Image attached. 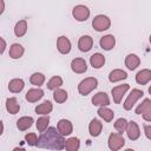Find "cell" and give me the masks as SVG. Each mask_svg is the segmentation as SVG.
<instances>
[{
	"mask_svg": "<svg viewBox=\"0 0 151 151\" xmlns=\"http://www.w3.org/2000/svg\"><path fill=\"white\" fill-rule=\"evenodd\" d=\"M37 146L39 149H50V150H61L65 149L64 136L55 127H47L38 138Z\"/></svg>",
	"mask_w": 151,
	"mask_h": 151,
	"instance_id": "cell-1",
	"label": "cell"
},
{
	"mask_svg": "<svg viewBox=\"0 0 151 151\" xmlns=\"http://www.w3.org/2000/svg\"><path fill=\"white\" fill-rule=\"evenodd\" d=\"M98 86V80L94 77H87L84 80H81L78 85V91L81 96H87L90 92H92Z\"/></svg>",
	"mask_w": 151,
	"mask_h": 151,
	"instance_id": "cell-2",
	"label": "cell"
},
{
	"mask_svg": "<svg viewBox=\"0 0 151 151\" xmlns=\"http://www.w3.org/2000/svg\"><path fill=\"white\" fill-rule=\"evenodd\" d=\"M92 26L97 32H103L110 28L111 26V20L109 17L104 15V14H99L97 17H94V19L92 20Z\"/></svg>",
	"mask_w": 151,
	"mask_h": 151,
	"instance_id": "cell-3",
	"label": "cell"
},
{
	"mask_svg": "<svg viewBox=\"0 0 151 151\" xmlns=\"http://www.w3.org/2000/svg\"><path fill=\"white\" fill-rule=\"evenodd\" d=\"M107 144H109L110 150L117 151V150H120L125 145V139H124V137L122 136L120 132L119 133H111L109 136Z\"/></svg>",
	"mask_w": 151,
	"mask_h": 151,
	"instance_id": "cell-4",
	"label": "cell"
},
{
	"mask_svg": "<svg viewBox=\"0 0 151 151\" xmlns=\"http://www.w3.org/2000/svg\"><path fill=\"white\" fill-rule=\"evenodd\" d=\"M143 94H144V92H143L142 90H139V88H133V90L130 92V94L127 96L126 100L124 101V105H123V106H124V110H126V111L131 110V109L133 107V105L136 104V101L143 97Z\"/></svg>",
	"mask_w": 151,
	"mask_h": 151,
	"instance_id": "cell-5",
	"label": "cell"
},
{
	"mask_svg": "<svg viewBox=\"0 0 151 151\" xmlns=\"http://www.w3.org/2000/svg\"><path fill=\"white\" fill-rule=\"evenodd\" d=\"M72 15L77 21H86L90 17V9L85 5H77L72 9Z\"/></svg>",
	"mask_w": 151,
	"mask_h": 151,
	"instance_id": "cell-6",
	"label": "cell"
},
{
	"mask_svg": "<svg viewBox=\"0 0 151 151\" xmlns=\"http://www.w3.org/2000/svg\"><path fill=\"white\" fill-rule=\"evenodd\" d=\"M129 88H130V85L129 84H123V85H118V86L113 87L112 91H111L112 97H113V101L116 104H120V101L123 99V96L127 92Z\"/></svg>",
	"mask_w": 151,
	"mask_h": 151,
	"instance_id": "cell-7",
	"label": "cell"
},
{
	"mask_svg": "<svg viewBox=\"0 0 151 151\" xmlns=\"http://www.w3.org/2000/svg\"><path fill=\"white\" fill-rule=\"evenodd\" d=\"M126 133H127V137L130 140H137L140 136V130H139L138 124L133 120L129 122L127 127H126Z\"/></svg>",
	"mask_w": 151,
	"mask_h": 151,
	"instance_id": "cell-8",
	"label": "cell"
},
{
	"mask_svg": "<svg viewBox=\"0 0 151 151\" xmlns=\"http://www.w3.org/2000/svg\"><path fill=\"white\" fill-rule=\"evenodd\" d=\"M57 48L61 54H67L71 51V41L68 40L67 37L60 35L57 40Z\"/></svg>",
	"mask_w": 151,
	"mask_h": 151,
	"instance_id": "cell-9",
	"label": "cell"
},
{
	"mask_svg": "<svg viewBox=\"0 0 151 151\" xmlns=\"http://www.w3.org/2000/svg\"><path fill=\"white\" fill-rule=\"evenodd\" d=\"M71 68L74 73H85L87 71V64L83 58H76L71 61Z\"/></svg>",
	"mask_w": 151,
	"mask_h": 151,
	"instance_id": "cell-10",
	"label": "cell"
},
{
	"mask_svg": "<svg viewBox=\"0 0 151 151\" xmlns=\"http://www.w3.org/2000/svg\"><path fill=\"white\" fill-rule=\"evenodd\" d=\"M57 129L63 136H70L73 131V125L68 119H60L57 124Z\"/></svg>",
	"mask_w": 151,
	"mask_h": 151,
	"instance_id": "cell-11",
	"label": "cell"
},
{
	"mask_svg": "<svg viewBox=\"0 0 151 151\" xmlns=\"http://www.w3.org/2000/svg\"><path fill=\"white\" fill-rule=\"evenodd\" d=\"M92 104L94 106H107L110 105V98L105 92H98L92 97Z\"/></svg>",
	"mask_w": 151,
	"mask_h": 151,
	"instance_id": "cell-12",
	"label": "cell"
},
{
	"mask_svg": "<svg viewBox=\"0 0 151 151\" xmlns=\"http://www.w3.org/2000/svg\"><path fill=\"white\" fill-rule=\"evenodd\" d=\"M99 45L103 50L105 51H110L116 45V38L112 35V34H107V35H104L100 38L99 40Z\"/></svg>",
	"mask_w": 151,
	"mask_h": 151,
	"instance_id": "cell-13",
	"label": "cell"
},
{
	"mask_svg": "<svg viewBox=\"0 0 151 151\" xmlns=\"http://www.w3.org/2000/svg\"><path fill=\"white\" fill-rule=\"evenodd\" d=\"M93 46V39L90 35H83L79 38L78 47L81 52H88Z\"/></svg>",
	"mask_w": 151,
	"mask_h": 151,
	"instance_id": "cell-14",
	"label": "cell"
},
{
	"mask_svg": "<svg viewBox=\"0 0 151 151\" xmlns=\"http://www.w3.org/2000/svg\"><path fill=\"white\" fill-rule=\"evenodd\" d=\"M139 65H140V59H139V57H138L137 54L130 53V54L126 55V58H125V66H126L129 70L133 71V70H136Z\"/></svg>",
	"mask_w": 151,
	"mask_h": 151,
	"instance_id": "cell-15",
	"label": "cell"
},
{
	"mask_svg": "<svg viewBox=\"0 0 151 151\" xmlns=\"http://www.w3.org/2000/svg\"><path fill=\"white\" fill-rule=\"evenodd\" d=\"M101 129H103V123L97 119V118H93L88 125V131H90V134L92 137H98L100 133H101Z\"/></svg>",
	"mask_w": 151,
	"mask_h": 151,
	"instance_id": "cell-16",
	"label": "cell"
},
{
	"mask_svg": "<svg viewBox=\"0 0 151 151\" xmlns=\"http://www.w3.org/2000/svg\"><path fill=\"white\" fill-rule=\"evenodd\" d=\"M151 80V70L144 68L136 74V81L139 85H145Z\"/></svg>",
	"mask_w": 151,
	"mask_h": 151,
	"instance_id": "cell-17",
	"label": "cell"
},
{
	"mask_svg": "<svg viewBox=\"0 0 151 151\" xmlns=\"http://www.w3.org/2000/svg\"><path fill=\"white\" fill-rule=\"evenodd\" d=\"M44 97V91L41 88H29L26 93V99L29 103H35Z\"/></svg>",
	"mask_w": 151,
	"mask_h": 151,
	"instance_id": "cell-18",
	"label": "cell"
},
{
	"mask_svg": "<svg viewBox=\"0 0 151 151\" xmlns=\"http://www.w3.org/2000/svg\"><path fill=\"white\" fill-rule=\"evenodd\" d=\"M90 64L93 68H100L105 64V57L101 53H94L90 57Z\"/></svg>",
	"mask_w": 151,
	"mask_h": 151,
	"instance_id": "cell-19",
	"label": "cell"
},
{
	"mask_svg": "<svg viewBox=\"0 0 151 151\" xmlns=\"http://www.w3.org/2000/svg\"><path fill=\"white\" fill-rule=\"evenodd\" d=\"M126 78H127V73H126L125 71L120 70V68H116V70L111 71L110 74H109V80H110L111 83H117V81L124 80V79H126Z\"/></svg>",
	"mask_w": 151,
	"mask_h": 151,
	"instance_id": "cell-20",
	"label": "cell"
},
{
	"mask_svg": "<svg viewBox=\"0 0 151 151\" xmlns=\"http://www.w3.org/2000/svg\"><path fill=\"white\" fill-rule=\"evenodd\" d=\"M24 86H25V83H24V80L20 79V78H14V79H12V80L8 83V90H9L11 92H13V93H19V92H21L22 88H24Z\"/></svg>",
	"mask_w": 151,
	"mask_h": 151,
	"instance_id": "cell-21",
	"label": "cell"
},
{
	"mask_svg": "<svg viewBox=\"0 0 151 151\" xmlns=\"http://www.w3.org/2000/svg\"><path fill=\"white\" fill-rule=\"evenodd\" d=\"M24 52H25V50H24L22 45H20V44L14 42L9 47V57L12 59H19V58H21L22 54H24Z\"/></svg>",
	"mask_w": 151,
	"mask_h": 151,
	"instance_id": "cell-22",
	"label": "cell"
},
{
	"mask_svg": "<svg viewBox=\"0 0 151 151\" xmlns=\"http://www.w3.org/2000/svg\"><path fill=\"white\" fill-rule=\"evenodd\" d=\"M6 110H7L11 114H15V113L19 112L20 105L18 104L17 98H14V97L7 98V100H6Z\"/></svg>",
	"mask_w": 151,
	"mask_h": 151,
	"instance_id": "cell-23",
	"label": "cell"
},
{
	"mask_svg": "<svg viewBox=\"0 0 151 151\" xmlns=\"http://www.w3.org/2000/svg\"><path fill=\"white\" fill-rule=\"evenodd\" d=\"M33 122H34V120H33L32 117L25 116V117H21V118H19V119L17 120V126H18V129H19L20 131H25V130H27V129H29V127L32 126Z\"/></svg>",
	"mask_w": 151,
	"mask_h": 151,
	"instance_id": "cell-24",
	"label": "cell"
},
{
	"mask_svg": "<svg viewBox=\"0 0 151 151\" xmlns=\"http://www.w3.org/2000/svg\"><path fill=\"white\" fill-rule=\"evenodd\" d=\"M27 32V21L26 20H19L17 24H15V27H14V34L17 37H24Z\"/></svg>",
	"mask_w": 151,
	"mask_h": 151,
	"instance_id": "cell-25",
	"label": "cell"
},
{
	"mask_svg": "<svg viewBox=\"0 0 151 151\" xmlns=\"http://www.w3.org/2000/svg\"><path fill=\"white\" fill-rule=\"evenodd\" d=\"M53 110V105L50 100H45L42 104H39L35 107V112L39 114H48Z\"/></svg>",
	"mask_w": 151,
	"mask_h": 151,
	"instance_id": "cell-26",
	"label": "cell"
},
{
	"mask_svg": "<svg viewBox=\"0 0 151 151\" xmlns=\"http://www.w3.org/2000/svg\"><path fill=\"white\" fill-rule=\"evenodd\" d=\"M97 113H98V116H99L100 118H103L105 122H111V120L113 119V117H114L113 111L110 110V109H107V107H105V106H100Z\"/></svg>",
	"mask_w": 151,
	"mask_h": 151,
	"instance_id": "cell-27",
	"label": "cell"
},
{
	"mask_svg": "<svg viewBox=\"0 0 151 151\" xmlns=\"http://www.w3.org/2000/svg\"><path fill=\"white\" fill-rule=\"evenodd\" d=\"M80 147V142L79 138L77 137H71L67 140H65V149L68 151H77Z\"/></svg>",
	"mask_w": 151,
	"mask_h": 151,
	"instance_id": "cell-28",
	"label": "cell"
},
{
	"mask_svg": "<svg viewBox=\"0 0 151 151\" xmlns=\"http://www.w3.org/2000/svg\"><path fill=\"white\" fill-rule=\"evenodd\" d=\"M63 85V79L59 77V76H54V77H52L48 81H47V88L48 90H57V88H59L60 86Z\"/></svg>",
	"mask_w": 151,
	"mask_h": 151,
	"instance_id": "cell-29",
	"label": "cell"
},
{
	"mask_svg": "<svg viewBox=\"0 0 151 151\" xmlns=\"http://www.w3.org/2000/svg\"><path fill=\"white\" fill-rule=\"evenodd\" d=\"M53 99L59 103V104H63L66 101L67 99V92L65 90H61V88H57L54 90V93H53Z\"/></svg>",
	"mask_w": 151,
	"mask_h": 151,
	"instance_id": "cell-30",
	"label": "cell"
},
{
	"mask_svg": "<svg viewBox=\"0 0 151 151\" xmlns=\"http://www.w3.org/2000/svg\"><path fill=\"white\" fill-rule=\"evenodd\" d=\"M29 81H31L32 85L41 86V85L44 84V81H45V76H44L42 73H40V72H35V73H33V74L31 76Z\"/></svg>",
	"mask_w": 151,
	"mask_h": 151,
	"instance_id": "cell-31",
	"label": "cell"
},
{
	"mask_svg": "<svg viewBox=\"0 0 151 151\" xmlns=\"http://www.w3.org/2000/svg\"><path fill=\"white\" fill-rule=\"evenodd\" d=\"M146 111H151V100L150 99H144L136 107V113L137 114H142L143 112H146Z\"/></svg>",
	"mask_w": 151,
	"mask_h": 151,
	"instance_id": "cell-32",
	"label": "cell"
},
{
	"mask_svg": "<svg viewBox=\"0 0 151 151\" xmlns=\"http://www.w3.org/2000/svg\"><path fill=\"white\" fill-rule=\"evenodd\" d=\"M48 123H50V117L48 116H45L44 117H40L38 120H37V129L39 132H44L47 126H48Z\"/></svg>",
	"mask_w": 151,
	"mask_h": 151,
	"instance_id": "cell-33",
	"label": "cell"
},
{
	"mask_svg": "<svg viewBox=\"0 0 151 151\" xmlns=\"http://www.w3.org/2000/svg\"><path fill=\"white\" fill-rule=\"evenodd\" d=\"M127 120L125 119V118H118L117 120H116V123H114V129L118 131V132H124V131H126V127H127Z\"/></svg>",
	"mask_w": 151,
	"mask_h": 151,
	"instance_id": "cell-34",
	"label": "cell"
},
{
	"mask_svg": "<svg viewBox=\"0 0 151 151\" xmlns=\"http://www.w3.org/2000/svg\"><path fill=\"white\" fill-rule=\"evenodd\" d=\"M25 140L28 145L31 146H37V143H38V137L35 133H27L25 136Z\"/></svg>",
	"mask_w": 151,
	"mask_h": 151,
	"instance_id": "cell-35",
	"label": "cell"
},
{
	"mask_svg": "<svg viewBox=\"0 0 151 151\" xmlns=\"http://www.w3.org/2000/svg\"><path fill=\"white\" fill-rule=\"evenodd\" d=\"M144 133L146 138L151 140V125H144Z\"/></svg>",
	"mask_w": 151,
	"mask_h": 151,
	"instance_id": "cell-36",
	"label": "cell"
},
{
	"mask_svg": "<svg viewBox=\"0 0 151 151\" xmlns=\"http://www.w3.org/2000/svg\"><path fill=\"white\" fill-rule=\"evenodd\" d=\"M143 119L146 122H151V111L143 112Z\"/></svg>",
	"mask_w": 151,
	"mask_h": 151,
	"instance_id": "cell-37",
	"label": "cell"
},
{
	"mask_svg": "<svg viewBox=\"0 0 151 151\" xmlns=\"http://www.w3.org/2000/svg\"><path fill=\"white\" fill-rule=\"evenodd\" d=\"M0 41H1V54L5 52V48H6V41H5V39L4 38H0Z\"/></svg>",
	"mask_w": 151,
	"mask_h": 151,
	"instance_id": "cell-38",
	"label": "cell"
},
{
	"mask_svg": "<svg viewBox=\"0 0 151 151\" xmlns=\"http://www.w3.org/2000/svg\"><path fill=\"white\" fill-rule=\"evenodd\" d=\"M149 93H150V94H151V86H150V87H149Z\"/></svg>",
	"mask_w": 151,
	"mask_h": 151,
	"instance_id": "cell-39",
	"label": "cell"
},
{
	"mask_svg": "<svg viewBox=\"0 0 151 151\" xmlns=\"http://www.w3.org/2000/svg\"><path fill=\"white\" fill-rule=\"evenodd\" d=\"M149 40H150V44H151V35H150V39Z\"/></svg>",
	"mask_w": 151,
	"mask_h": 151,
	"instance_id": "cell-40",
	"label": "cell"
}]
</instances>
